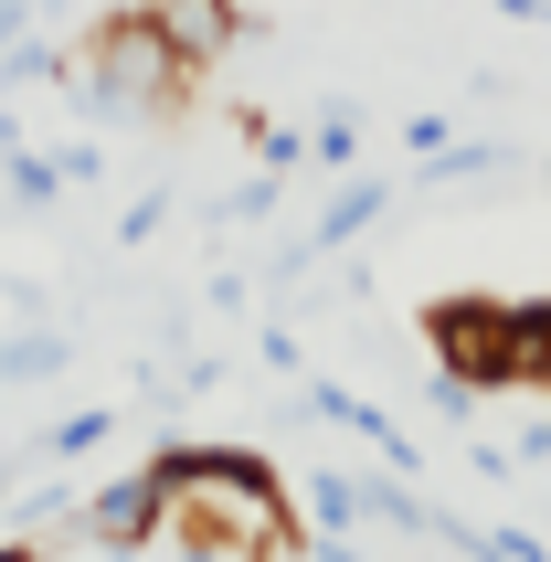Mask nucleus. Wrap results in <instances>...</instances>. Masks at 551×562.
<instances>
[{
  "label": "nucleus",
  "mask_w": 551,
  "mask_h": 562,
  "mask_svg": "<svg viewBox=\"0 0 551 562\" xmlns=\"http://www.w3.org/2000/svg\"><path fill=\"white\" fill-rule=\"evenodd\" d=\"M86 531L117 541V552H138V541H170V488H159V468L117 477V488H95L86 499Z\"/></svg>",
  "instance_id": "obj_4"
},
{
  "label": "nucleus",
  "mask_w": 551,
  "mask_h": 562,
  "mask_svg": "<svg viewBox=\"0 0 551 562\" xmlns=\"http://www.w3.org/2000/svg\"><path fill=\"white\" fill-rule=\"evenodd\" d=\"M425 329H435L446 382H466V393H509V297H446Z\"/></svg>",
  "instance_id": "obj_3"
},
{
  "label": "nucleus",
  "mask_w": 551,
  "mask_h": 562,
  "mask_svg": "<svg viewBox=\"0 0 551 562\" xmlns=\"http://www.w3.org/2000/svg\"><path fill=\"white\" fill-rule=\"evenodd\" d=\"M191 86L181 43L149 22V11H117V22L95 32V95H117V106H170Z\"/></svg>",
  "instance_id": "obj_2"
},
{
  "label": "nucleus",
  "mask_w": 551,
  "mask_h": 562,
  "mask_svg": "<svg viewBox=\"0 0 551 562\" xmlns=\"http://www.w3.org/2000/svg\"><path fill=\"white\" fill-rule=\"evenodd\" d=\"M54 181H64L54 159H32V149H22V159H11V191H22V202H54Z\"/></svg>",
  "instance_id": "obj_7"
},
{
  "label": "nucleus",
  "mask_w": 551,
  "mask_h": 562,
  "mask_svg": "<svg viewBox=\"0 0 551 562\" xmlns=\"http://www.w3.org/2000/svg\"><path fill=\"white\" fill-rule=\"evenodd\" d=\"M159 488H170V531H181L191 552H255V562H276L286 541H297L276 477L255 468L245 446H170V457H159Z\"/></svg>",
  "instance_id": "obj_1"
},
{
  "label": "nucleus",
  "mask_w": 551,
  "mask_h": 562,
  "mask_svg": "<svg viewBox=\"0 0 551 562\" xmlns=\"http://www.w3.org/2000/svg\"><path fill=\"white\" fill-rule=\"evenodd\" d=\"M149 22L181 43V64H213L234 43V0H149Z\"/></svg>",
  "instance_id": "obj_5"
},
{
  "label": "nucleus",
  "mask_w": 551,
  "mask_h": 562,
  "mask_svg": "<svg viewBox=\"0 0 551 562\" xmlns=\"http://www.w3.org/2000/svg\"><path fill=\"white\" fill-rule=\"evenodd\" d=\"M371 213H382V191H371V181H361V191H339L329 213H318V245H339V234H361Z\"/></svg>",
  "instance_id": "obj_6"
}]
</instances>
